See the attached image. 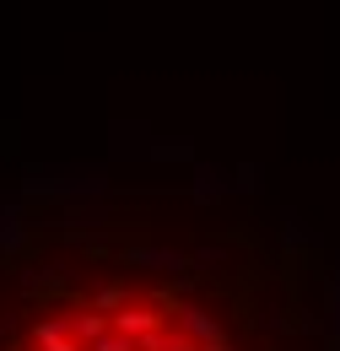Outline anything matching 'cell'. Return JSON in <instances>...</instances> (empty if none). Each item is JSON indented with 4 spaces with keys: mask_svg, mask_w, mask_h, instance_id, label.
<instances>
[{
    "mask_svg": "<svg viewBox=\"0 0 340 351\" xmlns=\"http://www.w3.org/2000/svg\"><path fill=\"white\" fill-rule=\"evenodd\" d=\"M151 157H162V162H184L189 146H184V141H162V146H151Z\"/></svg>",
    "mask_w": 340,
    "mask_h": 351,
    "instance_id": "obj_6",
    "label": "cell"
},
{
    "mask_svg": "<svg viewBox=\"0 0 340 351\" xmlns=\"http://www.w3.org/2000/svg\"><path fill=\"white\" fill-rule=\"evenodd\" d=\"M195 265H221V249H216V243H206V249H195Z\"/></svg>",
    "mask_w": 340,
    "mask_h": 351,
    "instance_id": "obj_8",
    "label": "cell"
},
{
    "mask_svg": "<svg viewBox=\"0 0 340 351\" xmlns=\"http://www.w3.org/2000/svg\"><path fill=\"white\" fill-rule=\"evenodd\" d=\"M130 265H146V270H168V276H184L189 260L178 249H130Z\"/></svg>",
    "mask_w": 340,
    "mask_h": 351,
    "instance_id": "obj_2",
    "label": "cell"
},
{
    "mask_svg": "<svg viewBox=\"0 0 340 351\" xmlns=\"http://www.w3.org/2000/svg\"><path fill=\"white\" fill-rule=\"evenodd\" d=\"M238 189H259V168H254V162L238 168Z\"/></svg>",
    "mask_w": 340,
    "mask_h": 351,
    "instance_id": "obj_7",
    "label": "cell"
},
{
    "mask_svg": "<svg viewBox=\"0 0 340 351\" xmlns=\"http://www.w3.org/2000/svg\"><path fill=\"white\" fill-rule=\"evenodd\" d=\"M86 303L97 308V313H108V319H114V313H119V308L130 303V287H119V281H108V287H97V292H92Z\"/></svg>",
    "mask_w": 340,
    "mask_h": 351,
    "instance_id": "obj_3",
    "label": "cell"
},
{
    "mask_svg": "<svg viewBox=\"0 0 340 351\" xmlns=\"http://www.w3.org/2000/svg\"><path fill=\"white\" fill-rule=\"evenodd\" d=\"M221 195H227V184H221V173L200 162V168H195V200H200V206H211V200H221Z\"/></svg>",
    "mask_w": 340,
    "mask_h": 351,
    "instance_id": "obj_4",
    "label": "cell"
},
{
    "mask_svg": "<svg viewBox=\"0 0 340 351\" xmlns=\"http://www.w3.org/2000/svg\"><path fill=\"white\" fill-rule=\"evenodd\" d=\"M168 319H173L178 335H189V346H206V341H221V335H227V330L216 324V313H211V308H200V303H173Z\"/></svg>",
    "mask_w": 340,
    "mask_h": 351,
    "instance_id": "obj_1",
    "label": "cell"
},
{
    "mask_svg": "<svg viewBox=\"0 0 340 351\" xmlns=\"http://www.w3.org/2000/svg\"><path fill=\"white\" fill-rule=\"evenodd\" d=\"M82 351H135V341H125L119 330H108V335H97L92 346H82Z\"/></svg>",
    "mask_w": 340,
    "mask_h": 351,
    "instance_id": "obj_5",
    "label": "cell"
}]
</instances>
